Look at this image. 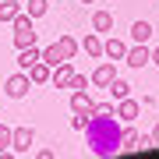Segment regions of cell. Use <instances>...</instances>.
<instances>
[{
    "mask_svg": "<svg viewBox=\"0 0 159 159\" xmlns=\"http://www.w3.org/2000/svg\"><path fill=\"white\" fill-rule=\"evenodd\" d=\"M120 134H124V127H120L117 113L113 117H99L92 113L89 127H85V138H89V152L106 159V156H117L120 152Z\"/></svg>",
    "mask_w": 159,
    "mask_h": 159,
    "instance_id": "6da1fadb",
    "label": "cell"
},
{
    "mask_svg": "<svg viewBox=\"0 0 159 159\" xmlns=\"http://www.w3.org/2000/svg\"><path fill=\"white\" fill-rule=\"evenodd\" d=\"M32 21H35V18H32V14H25V11L11 21V25H14V50L35 46V25H32Z\"/></svg>",
    "mask_w": 159,
    "mask_h": 159,
    "instance_id": "7a4b0ae2",
    "label": "cell"
},
{
    "mask_svg": "<svg viewBox=\"0 0 159 159\" xmlns=\"http://www.w3.org/2000/svg\"><path fill=\"white\" fill-rule=\"evenodd\" d=\"M29 89H32V78H29V71H18V74H11V78L4 81V92H7V99H25V96H29Z\"/></svg>",
    "mask_w": 159,
    "mask_h": 159,
    "instance_id": "3957f363",
    "label": "cell"
},
{
    "mask_svg": "<svg viewBox=\"0 0 159 159\" xmlns=\"http://www.w3.org/2000/svg\"><path fill=\"white\" fill-rule=\"evenodd\" d=\"M32 142H35V131L32 127H11V152L29 156L32 152Z\"/></svg>",
    "mask_w": 159,
    "mask_h": 159,
    "instance_id": "277c9868",
    "label": "cell"
},
{
    "mask_svg": "<svg viewBox=\"0 0 159 159\" xmlns=\"http://www.w3.org/2000/svg\"><path fill=\"white\" fill-rule=\"evenodd\" d=\"M148 57H152V50H148L145 43H134V46H127L124 64H127V67H134V71H142L145 64H148Z\"/></svg>",
    "mask_w": 159,
    "mask_h": 159,
    "instance_id": "5b68a950",
    "label": "cell"
},
{
    "mask_svg": "<svg viewBox=\"0 0 159 159\" xmlns=\"http://www.w3.org/2000/svg\"><path fill=\"white\" fill-rule=\"evenodd\" d=\"M138 117H142V102H138V99H120L117 102V120H124V124H134V120Z\"/></svg>",
    "mask_w": 159,
    "mask_h": 159,
    "instance_id": "8992f818",
    "label": "cell"
},
{
    "mask_svg": "<svg viewBox=\"0 0 159 159\" xmlns=\"http://www.w3.org/2000/svg\"><path fill=\"white\" fill-rule=\"evenodd\" d=\"M71 78H74V67H71V60H64V64L53 67L50 85H53V89H71Z\"/></svg>",
    "mask_w": 159,
    "mask_h": 159,
    "instance_id": "52a82bcc",
    "label": "cell"
},
{
    "mask_svg": "<svg viewBox=\"0 0 159 159\" xmlns=\"http://www.w3.org/2000/svg\"><path fill=\"white\" fill-rule=\"evenodd\" d=\"M113 78H117V67H113L110 60H102L99 67L92 71V78H89V81H92V85H99V89H106V85H110Z\"/></svg>",
    "mask_w": 159,
    "mask_h": 159,
    "instance_id": "ba28073f",
    "label": "cell"
},
{
    "mask_svg": "<svg viewBox=\"0 0 159 159\" xmlns=\"http://www.w3.org/2000/svg\"><path fill=\"white\" fill-rule=\"evenodd\" d=\"M50 74H53V67H50V64H46L43 57L35 60L32 67H29V78H32V85H50Z\"/></svg>",
    "mask_w": 159,
    "mask_h": 159,
    "instance_id": "9c48e42d",
    "label": "cell"
},
{
    "mask_svg": "<svg viewBox=\"0 0 159 159\" xmlns=\"http://www.w3.org/2000/svg\"><path fill=\"white\" fill-rule=\"evenodd\" d=\"M124 53H127V43L117 39V35H110V39L102 43V57H110V60H124Z\"/></svg>",
    "mask_w": 159,
    "mask_h": 159,
    "instance_id": "30bf717a",
    "label": "cell"
},
{
    "mask_svg": "<svg viewBox=\"0 0 159 159\" xmlns=\"http://www.w3.org/2000/svg\"><path fill=\"white\" fill-rule=\"evenodd\" d=\"M92 106H96V102L89 99L85 89H74V92H71V110H74V113H89V117H92Z\"/></svg>",
    "mask_w": 159,
    "mask_h": 159,
    "instance_id": "8fae6325",
    "label": "cell"
},
{
    "mask_svg": "<svg viewBox=\"0 0 159 159\" xmlns=\"http://www.w3.org/2000/svg\"><path fill=\"white\" fill-rule=\"evenodd\" d=\"M138 142H142V131L134 124H127L124 134H120V152H138Z\"/></svg>",
    "mask_w": 159,
    "mask_h": 159,
    "instance_id": "7c38bea8",
    "label": "cell"
},
{
    "mask_svg": "<svg viewBox=\"0 0 159 159\" xmlns=\"http://www.w3.org/2000/svg\"><path fill=\"white\" fill-rule=\"evenodd\" d=\"M21 11H25L21 0H0V21H4V25H11Z\"/></svg>",
    "mask_w": 159,
    "mask_h": 159,
    "instance_id": "4fadbf2b",
    "label": "cell"
},
{
    "mask_svg": "<svg viewBox=\"0 0 159 159\" xmlns=\"http://www.w3.org/2000/svg\"><path fill=\"white\" fill-rule=\"evenodd\" d=\"M39 57H43V50H39V46H25V50H18V71H29Z\"/></svg>",
    "mask_w": 159,
    "mask_h": 159,
    "instance_id": "5bb4252c",
    "label": "cell"
},
{
    "mask_svg": "<svg viewBox=\"0 0 159 159\" xmlns=\"http://www.w3.org/2000/svg\"><path fill=\"white\" fill-rule=\"evenodd\" d=\"M92 32H99V35L113 32V14H110V11H96V14H92Z\"/></svg>",
    "mask_w": 159,
    "mask_h": 159,
    "instance_id": "9a60e30c",
    "label": "cell"
},
{
    "mask_svg": "<svg viewBox=\"0 0 159 159\" xmlns=\"http://www.w3.org/2000/svg\"><path fill=\"white\" fill-rule=\"evenodd\" d=\"M57 46H60V53H64V60H71L74 53L81 50V43L74 39V35H60V39H57Z\"/></svg>",
    "mask_w": 159,
    "mask_h": 159,
    "instance_id": "2e32d148",
    "label": "cell"
},
{
    "mask_svg": "<svg viewBox=\"0 0 159 159\" xmlns=\"http://www.w3.org/2000/svg\"><path fill=\"white\" fill-rule=\"evenodd\" d=\"M81 46H85L89 57H102V39H99V32H89L85 39H81Z\"/></svg>",
    "mask_w": 159,
    "mask_h": 159,
    "instance_id": "e0dca14e",
    "label": "cell"
},
{
    "mask_svg": "<svg viewBox=\"0 0 159 159\" xmlns=\"http://www.w3.org/2000/svg\"><path fill=\"white\" fill-rule=\"evenodd\" d=\"M106 89H110V96H113V102H120V99H127V96H131V85H127L124 78H113Z\"/></svg>",
    "mask_w": 159,
    "mask_h": 159,
    "instance_id": "ac0fdd59",
    "label": "cell"
},
{
    "mask_svg": "<svg viewBox=\"0 0 159 159\" xmlns=\"http://www.w3.org/2000/svg\"><path fill=\"white\" fill-rule=\"evenodd\" d=\"M131 39H134V43H148V39H152V25H148V21H134V25H131Z\"/></svg>",
    "mask_w": 159,
    "mask_h": 159,
    "instance_id": "d6986e66",
    "label": "cell"
},
{
    "mask_svg": "<svg viewBox=\"0 0 159 159\" xmlns=\"http://www.w3.org/2000/svg\"><path fill=\"white\" fill-rule=\"evenodd\" d=\"M43 60L50 64V67H57V64H64V53H60V46H57V39H53L50 46H43Z\"/></svg>",
    "mask_w": 159,
    "mask_h": 159,
    "instance_id": "ffe728a7",
    "label": "cell"
},
{
    "mask_svg": "<svg viewBox=\"0 0 159 159\" xmlns=\"http://www.w3.org/2000/svg\"><path fill=\"white\" fill-rule=\"evenodd\" d=\"M46 11H50V0H29L25 4V14H32V18H43Z\"/></svg>",
    "mask_w": 159,
    "mask_h": 159,
    "instance_id": "44dd1931",
    "label": "cell"
},
{
    "mask_svg": "<svg viewBox=\"0 0 159 159\" xmlns=\"http://www.w3.org/2000/svg\"><path fill=\"white\" fill-rule=\"evenodd\" d=\"M7 152H11V127L0 124V156H7Z\"/></svg>",
    "mask_w": 159,
    "mask_h": 159,
    "instance_id": "7402d4cb",
    "label": "cell"
},
{
    "mask_svg": "<svg viewBox=\"0 0 159 159\" xmlns=\"http://www.w3.org/2000/svg\"><path fill=\"white\" fill-rule=\"evenodd\" d=\"M92 113H99V117H113V113H117V102H96V106H92Z\"/></svg>",
    "mask_w": 159,
    "mask_h": 159,
    "instance_id": "603a6c76",
    "label": "cell"
},
{
    "mask_svg": "<svg viewBox=\"0 0 159 159\" xmlns=\"http://www.w3.org/2000/svg\"><path fill=\"white\" fill-rule=\"evenodd\" d=\"M89 120H92L89 113H74V117H71V127H74V131H85V127H89Z\"/></svg>",
    "mask_w": 159,
    "mask_h": 159,
    "instance_id": "cb8c5ba5",
    "label": "cell"
},
{
    "mask_svg": "<svg viewBox=\"0 0 159 159\" xmlns=\"http://www.w3.org/2000/svg\"><path fill=\"white\" fill-rule=\"evenodd\" d=\"M71 89H89V78H85V74H78V71H74V78H71Z\"/></svg>",
    "mask_w": 159,
    "mask_h": 159,
    "instance_id": "d4e9b609",
    "label": "cell"
},
{
    "mask_svg": "<svg viewBox=\"0 0 159 159\" xmlns=\"http://www.w3.org/2000/svg\"><path fill=\"white\" fill-rule=\"evenodd\" d=\"M148 64H156V67H159V46L152 50V57H148Z\"/></svg>",
    "mask_w": 159,
    "mask_h": 159,
    "instance_id": "484cf974",
    "label": "cell"
},
{
    "mask_svg": "<svg viewBox=\"0 0 159 159\" xmlns=\"http://www.w3.org/2000/svg\"><path fill=\"white\" fill-rule=\"evenodd\" d=\"M152 142H156V145H159V124H156V127H152Z\"/></svg>",
    "mask_w": 159,
    "mask_h": 159,
    "instance_id": "4316f807",
    "label": "cell"
},
{
    "mask_svg": "<svg viewBox=\"0 0 159 159\" xmlns=\"http://www.w3.org/2000/svg\"><path fill=\"white\" fill-rule=\"evenodd\" d=\"M81 4H96V0H81Z\"/></svg>",
    "mask_w": 159,
    "mask_h": 159,
    "instance_id": "83f0119b",
    "label": "cell"
}]
</instances>
